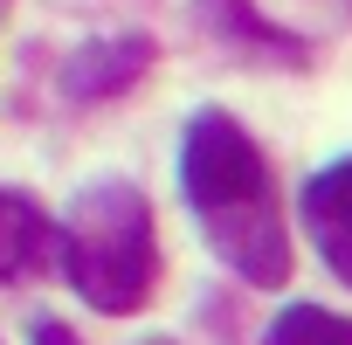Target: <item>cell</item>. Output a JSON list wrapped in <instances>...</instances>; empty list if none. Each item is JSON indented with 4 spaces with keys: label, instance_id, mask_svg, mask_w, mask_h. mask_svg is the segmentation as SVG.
Segmentation results:
<instances>
[{
    "label": "cell",
    "instance_id": "obj_1",
    "mask_svg": "<svg viewBox=\"0 0 352 345\" xmlns=\"http://www.w3.org/2000/svg\"><path fill=\"white\" fill-rule=\"evenodd\" d=\"M180 187L208 228V249L242 269L249 283H283L290 276V242L276 221V180L256 152V138L228 111H201L180 145Z\"/></svg>",
    "mask_w": 352,
    "mask_h": 345
},
{
    "label": "cell",
    "instance_id": "obj_2",
    "mask_svg": "<svg viewBox=\"0 0 352 345\" xmlns=\"http://www.w3.org/2000/svg\"><path fill=\"white\" fill-rule=\"evenodd\" d=\"M63 276L104 318H131L152 297L159 242H152V208L131 180H97L76 194L63 221Z\"/></svg>",
    "mask_w": 352,
    "mask_h": 345
},
{
    "label": "cell",
    "instance_id": "obj_3",
    "mask_svg": "<svg viewBox=\"0 0 352 345\" xmlns=\"http://www.w3.org/2000/svg\"><path fill=\"white\" fill-rule=\"evenodd\" d=\"M304 228L318 235V256L338 283H352V159L311 172L304 187Z\"/></svg>",
    "mask_w": 352,
    "mask_h": 345
},
{
    "label": "cell",
    "instance_id": "obj_4",
    "mask_svg": "<svg viewBox=\"0 0 352 345\" xmlns=\"http://www.w3.org/2000/svg\"><path fill=\"white\" fill-rule=\"evenodd\" d=\"M145 63H152L145 35H111V42H90V49H76L63 63V90L69 97H118V90H131L145 76Z\"/></svg>",
    "mask_w": 352,
    "mask_h": 345
},
{
    "label": "cell",
    "instance_id": "obj_5",
    "mask_svg": "<svg viewBox=\"0 0 352 345\" xmlns=\"http://www.w3.org/2000/svg\"><path fill=\"white\" fill-rule=\"evenodd\" d=\"M56 228L49 214L28 201V194H8L0 187V283H21V276H42L49 256H56Z\"/></svg>",
    "mask_w": 352,
    "mask_h": 345
},
{
    "label": "cell",
    "instance_id": "obj_6",
    "mask_svg": "<svg viewBox=\"0 0 352 345\" xmlns=\"http://www.w3.org/2000/svg\"><path fill=\"white\" fill-rule=\"evenodd\" d=\"M263 345H352V318L324 311V304H290Z\"/></svg>",
    "mask_w": 352,
    "mask_h": 345
},
{
    "label": "cell",
    "instance_id": "obj_7",
    "mask_svg": "<svg viewBox=\"0 0 352 345\" xmlns=\"http://www.w3.org/2000/svg\"><path fill=\"white\" fill-rule=\"evenodd\" d=\"M35 345H76V331L56 324V318H42V324H35Z\"/></svg>",
    "mask_w": 352,
    "mask_h": 345
}]
</instances>
